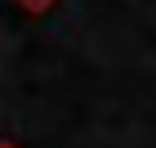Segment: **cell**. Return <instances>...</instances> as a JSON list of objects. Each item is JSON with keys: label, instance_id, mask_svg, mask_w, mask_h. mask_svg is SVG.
Masks as SVG:
<instances>
[{"label": "cell", "instance_id": "obj_1", "mask_svg": "<svg viewBox=\"0 0 156 148\" xmlns=\"http://www.w3.org/2000/svg\"><path fill=\"white\" fill-rule=\"evenodd\" d=\"M0 148H8V144H0Z\"/></svg>", "mask_w": 156, "mask_h": 148}]
</instances>
